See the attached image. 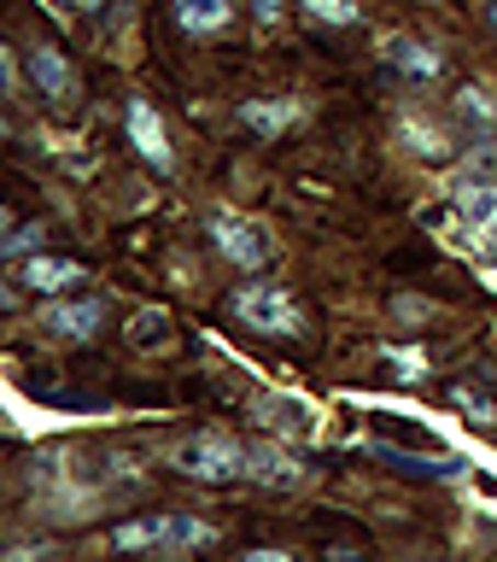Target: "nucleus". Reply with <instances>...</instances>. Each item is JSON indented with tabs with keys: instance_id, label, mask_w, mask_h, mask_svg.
I'll use <instances>...</instances> for the list:
<instances>
[{
	"instance_id": "f257e3e1",
	"label": "nucleus",
	"mask_w": 497,
	"mask_h": 562,
	"mask_svg": "<svg viewBox=\"0 0 497 562\" xmlns=\"http://www.w3.org/2000/svg\"><path fill=\"white\" fill-rule=\"evenodd\" d=\"M217 539V527L193 521V516H140V521H123L112 527V544L117 551H158V557H182V551H200V544Z\"/></svg>"
},
{
	"instance_id": "f03ea898",
	"label": "nucleus",
	"mask_w": 497,
	"mask_h": 562,
	"mask_svg": "<svg viewBox=\"0 0 497 562\" xmlns=\"http://www.w3.org/2000/svg\"><path fill=\"white\" fill-rule=\"evenodd\" d=\"M451 205L463 211V223H468V252L497 263V182L492 176H463V182L451 188Z\"/></svg>"
},
{
	"instance_id": "7ed1b4c3",
	"label": "nucleus",
	"mask_w": 497,
	"mask_h": 562,
	"mask_svg": "<svg viewBox=\"0 0 497 562\" xmlns=\"http://www.w3.org/2000/svg\"><path fill=\"white\" fill-rule=\"evenodd\" d=\"M235 316L258 334H298L305 328V316H298L293 293L281 288V281H246L235 293Z\"/></svg>"
},
{
	"instance_id": "20e7f679",
	"label": "nucleus",
	"mask_w": 497,
	"mask_h": 562,
	"mask_svg": "<svg viewBox=\"0 0 497 562\" xmlns=\"http://www.w3.org/2000/svg\"><path fill=\"white\" fill-rule=\"evenodd\" d=\"M176 463H182V474H193V481H240L246 474V446L235 434H193L182 451H176Z\"/></svg>"
},
{
	"instance_id": "39448f33",
	"label": "nucleus",
	"mask_w": 497,
	"mask_h": 562,
	"mask_svg": "<svg viewBox=\"0 0 497 562\" xmlns=\"http://www.w3.org/2000/svg\"><path fill=\"white\" fill-rule=\"evenodd\" d=\"M211 240H217V252L235 263V270H263V263H270V235H263L258 223L235 217V211H211Z\"/></svg>"
},
{
	"instance_id": "423d86ee",
	"label": "nucleus",
	"mask_w": 497,
	"mask_h": 562,
	"mask_svg": "<svg viewBox=\"0 0 497 562\" xmlns=\"http://www.w3.org/2000/svg\"><path fill=\"white\" fill-rule=\"evenodd\" d=\"M123 130H129L135 153L147 158L153 170H170V165H176V153H170V140H165V123H158V112H153V105L140 100V94L123 105Z\"/></svg>"
},
{
	"instance_id": "0eeeda50",
	"label": "nucleus",
	"mask_w": 497,
	"mask_h": 562,
	"mask_svg": "<svg viewBox=\"0 0 497 562\" xmlns=\"http://www.w3.org/2000/svg\"><path fill=\"white\" fill-rule=\"evenodd\" d=\"M100 323H105L100 299H59V305L42 311V328L53 334V340H94Z\"/></svg>"
},
{
	"instance_id": "6e6552de",
	"label": "nucleus",
	"mask_w": 497,
	"mask_h": 562,
	"mask_svg": "<svg viewBox=\"0 0 497 562\" xmlns=\"http://www.w3.org/2000/svg\"><path fill=\"white\" fill-rule=\"evenodd\" d=\"M88 270L77 258H18L12 263V288L24 293H65L70 281H82Z\"/></svg>"
},
{
	"instance_id": "1a4fd4ad",
	"label": "nucleus",
	"mask_w": 497,
	"mask_h": 562,
	"mask_svg": "<svg viewBox=\"0 0 497 562\" xmlns=\"http://www.w3.org/2000/svg\"><path fill=\"white\" fill-rule=\"evenodd\" d=\"M246 481H258L270 492H293V486H305V469L281 446H246Z\"/></svg>"
},
{
	"instance_id": "9d476101",
	"label": "nucleus",
	"mask_w": 497,
	"mask_h": 562,
	"mask_svg": "<svg viewBox=\"0 0 497 562\" xmlns=\"http://www.w3.org/2000/svg\"><path fill=\"white\" fill-rule=\"evenodd\" d=\"M24 77L35 82V94H47V100H70V94H77V70H70V59L59 47H30Z\"/></svg>"
},
{
	"instance_id": "9b49d317",
	"label": "nucleus",
	"mask_w": 497,
	"mask_h": 562,
	"mask_svg": "<svg viewBox=\"0 0 497 562\" xmlns=\"http://www.w3.org/2000/svg\"><path fill=\"white\" fill-rule=\"evenodd\" d=\"M386 65L404 70L410 82H439V70H445V59H439L428 42H416V35H393V42H386Z\"/></svg>"
},
{
	"instance_id": "f8f14e48",
	"label": "nucleus",
	"mask_w": 497,
	"mask_h": 562,
	"mask_svg": "<svg viewBox=\"0 0 497 562\" xmlns=\"http://www.w3.org/2000/svg\"><path fill=\"white\" fill-rule=\"evenodd\" d=\"M456 117H463L474 135L492 140L497 135V94H492V88H481V82H463V88H456Z\"/></svg>"
},
{
	"instance_id": "ddd939ff",
	"label": "nucleus",
	"mask_w": 497,
	"mask_h": 562,
	"mask_svg": "<svg viewBox=\"0 0 497 562\" xmlns=\"http://www.w3.org/2000/svg\"><path fill=\"white\" fill-rule=\"evenodd\" d=\"M246 130L252 135H263V140H281V130H287V123L298 117L287 100H240V112H235Z\"/></svg>"
},
{
	"instance_id": "4468645a",
	"label": "nucleus",
	"mask_w": 497,
	"mask_h": 562,
	"mask_svg": "<svg viewBox=\"0 0 497 562\" xmlns=\"http://www.w3.org/2000/svg\"><path fill=\"white\" fill-rule=\"evenodd\" d=\"M398 135H404V147H410L416 158H428V165L451 158V135L439 130V123H428V117H398Z\"/></svg>"
},
{
	"instance_id": "2eb2a0df",
	"label": "nucleus",
	"mask_w": 497,
	"mask_h": 562,
	"mask_svg": "<svg viewBox=\"0 0 497 562\" xmlns=\"http://www.w3.org/2000/svg\"><path fill=\"white\" fill-rule=\"evenodd\" d=\"M176 18H182L188 35H223L235 7H228V0H176Z\"/></svg>"
},
{
	"instance_id": "dca6fc26",
	"label": "nucleus",
	"mask_w": 497,
	"mask_h": 562,
	"mask_svg": "<svg viewBox=\"0 0 497 562\" xmlns=\"http://www.w3.org/2000/svg\"><path fill=\"white\" fill-rule=\"evenodd\" d=\"M451 404L474 422V428H497V404L481 393V386H451Z\"/></svg>"
},
{
	"instance_id": "f3484780",
	"label": "nucleus",
	"mask_w": 497,
	"mask_h": 562,
	"mask_svg": "<svg viewBox=\"0 0 497 562\" xmlns=\"http://www.w3.org/2000/svg\"><path fill=\"white\" fill-rule=\"evenodd\" d=\"M386 463H404L410 474H456L463 463H456V457H416V451H398V446H375Z\"/></svg>"
},
{
	"instance_id": "a211bd4d",
	"label": "nucleus",
	"mask_w": 497,
	"mask_h": 562,
	"mask_svg": "<svg viewBox=\"0 0 497 562\" xmlns=\"http://www.w3.org/2000/svg\"><path fill=\"white\" fill-rule=\"evenodd\" d=\"M298 7H305L316 24H358V18H363L358 0H298Z\"/></svg>"
},
{
	"instance_id": "6ab92c4d",
	"label": "nucleus",
	"mask_w": 497,
	"mask_h": 562,
	"mask_svg": "<svg viewBox=\"0 0 497 562\" xmlns=\"http://www.w3.org/2000/svg\"><path fill=\"white\" fill-rule=\"evenodd\" d=\"M42 240H47V223H24V228H12V235H7V246H0V252L18 263V258L30 252V246H42Z\"/></svg>"
},
{
	"instance_id": "aec40b11",
	"label": "nucleus",
	"mask_w": 497,
	"mask_h": 562,
	"mask_svg": "<svg viewBox=\"0 0 497 562\" xmlns=\"http://www.w3.org/2000/svg\"><path fill=\"white\" fill-rule=\"evenodd\" d=\"M381 358L393 363V369H404L398 381H421V375H428V358H421V351H398V346H386Z\"/></svg>"
},
{
	"instance_id": "412c9836",
	"label": "nucleus",
	"mask_w": 497,
	"mask_h": 562,
	"mask_svg": "<svg viewBox=\"0 0 497 562\" xmlns=\"http://www.w3.org/2000/svg\"><path fill=\"white\" fill-rule=\"evenodd\" d=\"M252 12H258V24H263V30L281 24V0H252Z\"/></svg>"
},
{
	"instance_id": "4be33fe9",
	"label": "nucleus",
	"mask_w": 497,
	"mask_h": 562,
	"mask_svg": "<svg viewBox=\"0 0 497 562\" xmlns=\"http://www.w3.org/2000/svg\"><path fill=\"white\" fill-rule=\"evenodd\" d=\"M492 30H497V0H492Z\"/></svg>"
}]
</instances>
